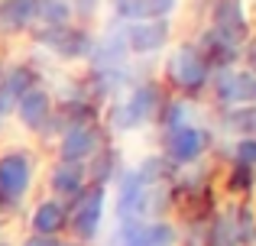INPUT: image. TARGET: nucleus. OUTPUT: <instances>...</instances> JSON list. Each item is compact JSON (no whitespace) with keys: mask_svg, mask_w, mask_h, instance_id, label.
<instances>
[{"mask_svg":"<svg viewBox=\"0 0 256 246\" xmlns=\"http://www.w3.org/2000/svg\"><path fill=\"white\" fill-rule=\"evenodd\" d=\"M159 110H162V94H159L156 84H136L124 101H117L110 107V123L120 133H133L156 120Z\"/></svg>","mask_w":256,"mask_h":246,"instance_id":"nucleus-1","label":"nucleus"},{"mask_svg":"<svg viewBox=\"0 0 256 246\" xmlns=\"http://www.w3.org/2000/svg\"><path fill=\"white\" fill-rule=\"evenodd\" d=\"M104 204H107V185H88L82 195L68 204V224L65 227L72 230L78 243H91L98 240L100 234V224H104Z\"/></svg>","mask_w":256,"mask_h":246,"instance_id":"nucleus-2","label":"nucleus"},{"mask_svg":"<svg viewBox=\"0 0 256 246\" xmlns=\"http://www.w3.org/2000/svg\"><path fill=\"white\" fill-rule=\"evenodd\" d=\"M166 78L182 94H198L211 81V65L204 62V55H201V49L194 42H182L166 58Z\"/></svg>","mask_w":256,"mask_h":246,"instance_id":"nucleus-3","label":"nucleus"},{"mask_svg":"<svg viewBox=\"0 0 256 246\" xmlns=\"http://www.w3.org/2000/svg\"><path fill=\"white\" fill-rule=\"evenodd\" d=\"M32 156L23 149H10L0 156V198L6 204H20L32 185Z\"/></svg>","mask_w":256,"mask_h":246,"instance_id":"nucleus-4","label":"nucleus"},{"mask_svg":"<svg viewBox=\"0 0 256 246\" xmlns=\"http://www.w3.org/2000/svg\"><path fill=\"white\" fill-rule=\"evenodd\" d=\"M211 146V133L204 126H178V130L166 133V162L169 165H192L194 159H201Z\"/></svg>","mask_w":256,"mask_h":246,"instance_id":"nucleus-5","label":"nucleus"},{"mask_svg":"<svg viewBox=\"0 0 256 246\" xmlns=\"http://www.w3.org/2000/svg\"><path fill=\"white\" fill-rule=\"evenodd\" d=\"M39 45H46L49 52H56L65 62H78V58L91 55L94 36H88L82 26H58V29H42L39 32Z\"/></svg>","mask_w":256,"mask_h":246,"instance_id":"nucleus-6","label":"nucleus"},{"mask_svg":"<svg viewBox=\"0 0 256 246\" xmlns=\"http://www.w3.org/2000/svg\"><path fill=\"white\" fill-rule=\"evenodd\" d=\"M98 149H104L98 123H68L58 143V162H84Z\"/></svg>","mask_w":256,"mask_h":246,"instance_id":"nucleus-7","label":"nucleus"},{"mask_svg":"<svg viewBox=\"0 0 256 246\" xmlns=\"http://www.w3.org/2000/svg\"><path fill=\"white\" fill-rule=\"evenodd\" d=\"M214 91H218V101L227 104V107L253 104L256 101V75L246 68H218Z\"/></svg>","mask_w":256,"mask_h":246,"instance_id":"nucleus-8","label":"nucleus"},{"mask_svg":"<svg viewBox=\"0 0 256 246\" xmlns=\"http://www.w3.org/2000/svg\"><path fill=\"white\" fill-rule=\"evenodd\" d=\"M126 49L133 55H152L169 42V19H136L124 26Z\"/></svg>","mask_w":256,"mask_h":246,"instance_id":"nucleus-9","label":"nucleus"},{"mask_svg":"<svg viewBox=\"0 0 256 246\" xmlns=\"http://www.w3.org/2000/svg\"><path fill=\"white\" fill-rule=\"evenodd\" d=\"M13 114L20 117V123L26 126V130L32 133H46V126L52 120V94L46 88H30L23 97L16 101V107H13Z\"/></svg>","mask_w":256,"mask_h":246,"instance_id":"nucleus-10","label":"nucleus"},{"mask_svg":"<svg viewBox=\"0 0 256 246\" xmlns=\"http://www.w3.org/2000/svg\"><path fill=\"white\" fill-rule=\"evenodd\" d=\"M198 49H201V55H204V62L211 65V68H234V62L244 55V42L230 39L227 32L214 29V26L201 36Z\"/></svg>","mask_w":256,"mask_h":246,"instance_id":"nucleus-11","label":"nucleus"},{"mask_svg":"<svg viewBox=\"0 0 256 246\" xmlns=\"http://www.w3.org/2000/svg\"><path fill=\"white\" fill-rule=\"evenodd\" d=\"M126 55H130V49H126V39H124V26H117L107 36L94 39L88 58H91L94 71H110V68H124Z\"/></svg>","mask_w":256,"mask_h":246,"instance_id":"nucleus-12","label":"nucleus"},{"mask_svg":"<svg viewBox=\"0 0 256 246\" xmlns=\"http://www.w3.org/2000/svg\"><path fill=\"white\" fill-rule=\"evenodd\" d=\"M49 188L56 195V201L72 204L78 195L88 188V172L82 162H58L49 175Z\"/></svg>","mask_w":256,"mask_h":246,"instance_id":"nucleus-13","label":"nucleus"},{"mask_svg":"<svg viewBox=\"0 0 256 246\" xmlns=\"http://www.w3.org/2000/svg\"><path fill=\"white\" fill-rule=\"evenodd\" d=\"M30 88H36V71H32L30 65H13V68H4V75H0V117L13 114L16 101Z\"/></svg>","mask_w":256,"mask_h":246,"instance_id":"nucleus-14","label":"nucleus"},{"mask_svg":"<svg viewBox=\"0 0 256 246\" xmlns=\"http://www.w3.org/2000/svg\"><path fill=\"white\" fill-rule=\"evenodd\" d=\"M178 0H117V16L124 23L136 19H169Z\"/></svg>","mask_w":256,"mask_h":246,"instance_id":"nucleus-15","label":"nucleus"},{"mask_svg":"<svg viewBox=\"0 0 256 246\" xmlns=\"http://www.w3.org/2000/svg\"><path fill=\"white\" fill-rule=\"evenodd\" d=\"M214 29H220V32H227L230 39L244 42V39H246L244 0H218V3H214Z\"/></svg>","mask_w":256,"mask_h":246,"instance_id":"nucleus-16","label":"nucleus"},{"mask_svg":"<svg viewBox=\"0 0 256 246\" xmlns=\"http://www.w3.org/2000/svg\"><path fill=\"white\" fill-rule=\"evenodd\" d=\"M32 234H42V237H58L68 224V211H65L62 201L49 198V201H39L36 211H32Z\"/></svg>","mask_w":256,"mask_h":246,"instance_id":"nucleus-17","label":"nucleus"},{"mask_svg":"<svg viewBox=\"0 0 256 246\" xmlns=\"http://www.w3.org/2000/svg\"><path fill=\"white\" fill-rule=\"evenodd\" d=\"M36 23V0H0V29L23 32Z\"/></svg>","mask_w":256,"mask_h":246,"instance_id":"nucleus-18","label":"nucleus"},{"mask_svg":"<svg viewBox=\"0 0 256 246\" xmlns=\"http://www.w3.org/2000/svg\"><path fill=\"white\" fill-rule=\"evenodd\" d=\"M204 246H240V237H237V217L234 211H224L211 221L204 234Z\"/></svg>","mask_w":256,"mask_h":246,"instance_id":"nucleus-19","label":"nucleus"},{"mask_svg":"<svg viewBox=\"0 0 256 246\" xmlns=\"http://www.w3.org/2000/svg\"><path fill=\"white\" fill-rule=\"evenodd\" d=\"M36 19L46 29L72 26V3L68 0H36Z\"/></svg>","mask_w":256,"mask_h":246,"instance_id":"nucleus-20","label":"nucleus"},{"mask_svg":"<svg viewBox=\"0 0 256 246\" xmlns=\"http://www.w3.org/2000/svg\"><path fill=\"white\" fill-rule=\"evenodd\" d=\"M224 126L244 136H256V107L244 104V107H230V114L224 117Z\"/></svg>","mask_w":256,"mask_h":246,"instance_id":"nucleus-21","label":"nucleus"},{"mask_svg":"<svg viewBox=\"0 0 256 246\" xmlns=\"http://www.w3.org/2000/svg\"><path fill=\"white\" fill-rule=\"evenodd\" d=\"M114 246H146V224L143 221H124L117 227Z\"/></svg>","mask_w":256,"mask_h":246,"instance_id":"nucleus-22","label":"nucleus"},{"mask_svg":"<svg viewBox=\"0 0 256 246\" xmlns=\"http://www.w3.org/2000/svg\"><path fill=\"white\" fill-rule=\"evenodd\" d=\"M234 217H237V237H240V246H253V243H256V214H253V208L234 211Z\"/></svg>","mask_w":256,"mask_h":246,"instance_id":"nucleus-23","label":"nucleus"},{"mask_svg":"<svg viewBox=\"0 0 256 246\" xmlns=\"http://www.w3.org/2000/svg\"><path fill=\"white\" fill-rule=\"evenodd\" d=\"M192 114H194V107L188 101L169 104V110H166V133H169V130H178V126H188V123H192Z\"/></svg>","mask_w":256,"mask_h":246,"instance_id":"nucleus-24","label":"nucleus"},{"mask_svg":"<svg viewBox=\"0 0 256 246\" xmlns=\"http://www.w3.org/2000/svg\"><path fill=\"white\" fill-rule=\"evenodd\" d=\"M234 159L244 169H256V136H244L237 146H234Z\"/></svg>","mask_w":256,"mask_h":246,"instance_id":"nucleus-25","label":"nucleus"},{"mask_svg":"<svg viewBox=\"0 0 256 246\" xmlns=\"http://www.w3.org/2000/svg\"><path fill=\"white\" fill-rule=\"evenodd\" d=\"M68 3H72V16H78V19H94L100 0H68Z\"/></svg>","mask_w":256,"mask_h":246,"instance_id":"nucleus-26","label":"nucleus"},{"mask_svg":"<svg viewBox=\"0 0 256 246\" xmlns=\"http://www.w3.org/2000/svg\"><path fill=\"white\" fill-rule=\"evenodd\" d=\"M250 182H253V169H244V165H237V175L230 178V188H246Z\"/></svg>","mask_w":256,"mask_h":246,"instance_id":"nucleus-27","label":"nucleus"},{"mask_svg":"<svg viewBox=\"0 0 256 246\" xmlns=\"http://www.w3.org/2000/svg\"><path fill=\"white\" fill-rule=\"evenodd\" d=\"M23 246H58V237H42V234H30L23 240Z\"/></svg>","mask_w":256,"mask_h":246,"instance_id":"nucleus-28","label":"nucleus"},{"mask_svg":"<svg viewBox=\"0 0 256 246\" xmlns=\"http://www.w3.org/2000/svg\"><path fill=\"white\" fill-rule=\"evenodd\" d=\"M244 55H246V65H250L246 71H253V75H256V39H253V42L244 49Z\"/></svg>","mask_w":256,"mask_h":246,"instance_id":"nucleus-29","label":"nucleus"},{"mask_svg":"<svg viewBox=\"0 0 256 246\" xmlns=\"http://www.w3.org/2000/svg\"><path fill=\"white\" fill-rule=\"evenodd\" d=\"M58 246H84V243H78V240H68V243H62V240H58Z\"/></svg>","mask_w":256,"mask_h":246,"instance_id":"nucleus-30","label":"nucleus"},{"mask_svg":"<svg viewBox=\"0 0 256 246\" xmlns=\"http://www.w3.org/2000/svg\"><path fill=\"white\" fill-rule=\"evenodd\" d=\"M0 75H4V62H0Z\"/></svg>","mask_w":256,"mask_h":246,"instance_id":"nucleus-31","label":"nucleus"},{"mask_svg":"<svg viewBox=\"0 0 256 246\" xmlns=\"http://www.w3.org/2000/svg\"><path fill=\"white\" fill-rule=\"evenodd\" d=\"M0 246H10V243H0Z\"/></svg>","mask_w":256,"mask_h":246,"instance_id":"nucleus-32","label":"nucleus"}]
</instances>
